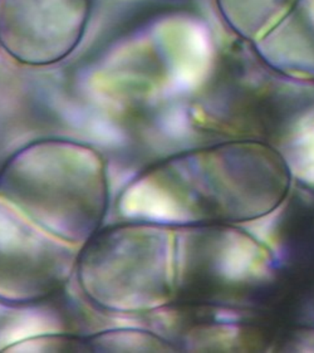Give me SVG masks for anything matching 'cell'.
<instances>
[{"instance_id": "cell-1", "label": "cell", "mask_w": 314, "mask_h": 353, "mask_svg": "<svg viewBox=\"0 0 314 353\" xmlns=\"http://www.w3.org/2000/svg\"><path fill=\"white\" fill-rule=\"evenodd\" d=\"M292 188L284 160L264 142L234 140L189 150L145 170L127 192L154 198L149 221L231 224L275 212Z\"/></svg>"}, {"instance_id": "cell-5", "label": "cell", "mask_w": 314, "mask_h": 353, "mask_svg": "<svg viewBox=\"0 0 314 353\" xmlns=\"http://www.w3.org/2000/svg\"><path fill=\"white\" fill-rule=\"evenodd\" d=\"M79 250L0 198V303L25 305L54 296L76 272Z\"/></svg>"}, {"instance_id": "cell-10", "label": "cell", "mask_w": 314, "mask_h": 353, "mask_svg": "<svg viewBox=\"0 0 314 353\" xmlns=\"http://www.w3.org/2000/svg\"><path fill=\"white\" fill-rule=\"evenodd\" d=\"M289 6L293 0H219L222 13L229 21L236 24L238 29H244V34L255 36L265 28L275 14L269 6L277 12L282 8L273 6V3Z\"/></svg>"}, {"instance_id": "cell-3", "label": "cell", "mask_w": 314, "mask_h": 353, "mask_svg": "<svg viewBox=\"0 0 314 353\" xmlns=\"http://www.w3.org/2000/svg\"><path fill=\"white\" fill-rule=\"evenodd\" d=\"M76 273L101 311L164 310L174 301L175 226L132 219L101 228L81 248Z\"/></svg>"}, {"instance_id": "cell-8", "label": "cell", "mask_w": 314, "mask_h": 353, "mask_svg": "<svg viewBox=\"0 0 314 353\" xmlns=\"http://www.w3.org/2000/svg\"><path fill=\"white\" fill-rule=\"evenodd\" d=\"M271 146L284 160L292 183L314 192V96L293 114Z\"/></svg>"}, {"instance_id": "cell-4", "label": "cell", "mask_w": 314, "mask_h": 353, "mask_svg": "<svg viewBox=\"0 0 314 353\" xmlns=\"http://www.w3.org/2000/svg\"><path fill=\"white\" fill-rule=\"evenodd\" d=\"M274 272L271 248L242 228L231 224L175 228L171 304L251 308Z\"/></svg>"}, {"instance_id": "cell-2", "label": "cell", "mask_w": 314, "mask_h": 353, "mask_svg": "<svg viewBox=\"0 0 314 353\" xmlns=\"http://www.w3.org/2000/svg\"><path fill=\"white\" fill-rule=\"evenodd\" d=\"M0 198L44 232L81 249L107 212L106 163L79 142H32L0 170Z\"/></svg>"}, {"instance_id": "cell-9", "label": "cell", "mask_w": 314, "mask_h": 353, "mask_svg": "<svg viewBox=\"0 0 314 353\" xmlns=\"http://www.w3.org/2000/svg\"><path fill=\"white\" fill-rule=\"evenodd\" d=\"M88 352H152L178 351L169 339L137 330H114L86 336Z\"/></svg>"}, {"instance_id": "cell-7", "label": "cell", "mask_w": 314, "mask_h": 353, "mask_svg": "<svg viewBox=\"0 0 314 353\" xmlns=\"http://www.w3.org/2000/svg\"><path fill=\"white\" fill-rule=\"evenodd\" d=\"M274 226L273 282L302 296H314V192L294 184Z\"/></svg>"}, {"instance_id": "cell-6", "label": "cell", "mask_w": 314, "mask_h": 353, "mask_svg": "<svg viewBox=\"0 0 314 353\" xmlns=\"http://www.w3.org/2000/svg\"><path fill=\"white\" fill-rule=\"evenodd\" d=\"M93 0H0V48L19 63L44 67L78 47Z\"/></svg>"}]
</instances>
